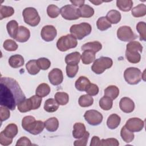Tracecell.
Returning <instances> with one entry per match:
<instances>
[{
    "label": "cell",
    "instance_id": "cell-44",
    "mask_svg": "<svg viewBox=\"0 0 146 146\" xmlns=\"http://www.w3.org/2000/svg\"><path fill=\"white\" fill-rule=\"evenodd\" d=\"M5 50L8 51H14L18 48V44L12 39H6L3 43Z\"/></svg>",
    "mask_w": 146,
    "mask_h": 146
},
{
    "label": "cell",
    "instance_id": "cell-46",
    "mask_svg": "<svg viewBox=\"0 0 146 146\" xmlns=\"http://www.w3.org/2000/svg\"><path fill=\"white\" fill-rule=\"evenodd\" d=\"M36 63L39 68L43 70H46L50 68L51 62L47 58H40L36 60Z\"/></svg>",
    "mask_w": 146,
    "mask_h": 146
},
{
    "label": "cell",
    "instance_id": "cell-8",
    "mask_svg": "<svg viewBox=\"0 0 146 146\" xmlns=\"http://www.w3.org/2000/svg\"><path fill=\"white\" fill-rule=\"evenodd\" d=\"M60 11L62 17L66 20H76L80 17L78 9L72 5L63 6Z\"/></svg>",
    "mask_w": 146,
    "mask_h": 146
},
{
    "label": "cell",
    "instance_id": "cell-19",
    "mask_svg": "<svg viewBox=\"0 0 146 146\" xmlns=\"http://www.w3.org/2000/svg\"><path fill=\"white\" fill-rule=\"evenodd\" d=\"M86 132V127L82 123H76L74 125L72 136L75 139H80L83 137Z\"/></svg>",
    "mask_w": 146,
    "mask_h": 146
},
{
    "label": "cell",
    "instance_id": "cell-32",
    "mask_svg": "<svg viewBox=\"0 0 146 146\" xmlns=\"http://www.w3.org/2000/svg\"><path fill=\"white\" fill-rule=\"evenodd\" d=\"M132 15L136 18L144 17L146 14V6L144 4H139L131 9Z\"/></svg>",
    "mask_w": 146,
    "mask_h": 146
},
{
    "label": "cell",
    "instance_id": "cell-17",
    "mask_svg": "<svg viewBox=\"0 0 146 146\" xmlns=\"http://www.w3.org/2000/svg\"><path fill=\"white\" fill-rule=\"evenodd\" d=\"M44 128V124L40 120H35L30 127L27 132L36 135L42 132Z\"/></svg>",
    "mask_w": 146,
    "mask_h": 146
},
{
    "label": "cell",
    "instance_id": "cell-55",
    "mask_svg": "<svg viewBox=\"0 0 146 146\" xmlns=\"http://www.w3.org/2000/svg\"><path fill=\"white\" fill-rule=\"evenodd\" d=\"M102 145V142L98 136H94L91 139L90 146H100Z\"/></svg>",
    "mask_w": 146,
    "mask_h": 146
},
{
    "label": "cell",
    "instance_id": "cell-27",
    "mask_svg": "<svg viewBox=\"0 0 146 146\" xmlns=\"http://www.w3.org/2000/svg\"><path fill=\"white\" fill-rule=\"evenodd\" d=\"M81 58V55L79 52H73L66 55L65 62L67 64H78Z\"/></svg>",
    "mask_w": 146,
    "mask_h": 146
},
{
    "label": "cell",
    "instance_id": "cell-9",
    "mask_svg": "<svg viewBox=\"0 0 146 146\" xmlns=\"http://www.w3.org/2000/svg\"><path fill=\"white\" fill-rule=\"evenodd\" d=\"M84 117L87 122L91 125L100 124L103 119L102 114L95 110L87 111L84 114Z\"/></svg>",
    "mask_w": 146,
    "mask_h": 146
},
{
    "label": "cell",
    "instance_id": "cell-13",
    "mask_svg": "<svg viewBox=\"0 0 146 146\" xmlns=\"http://www.w3.org/2000/svg\"><path fill=\"white\" fill-rule=\"evenodd\" d=\"M48 78L50 82L52 85H59L61 84L63 80V72L59 68H54L48 73Z\"/></svg>",
    "mask_w": 146,
    "mask_h": 146
},
{
    "label": "cell",
    "instance_id": "cell-18",
    "mask_svg": "<svg viewBox=\"0 0 146 146\" xmlns=\"http://www.w3.org/2000/svg\"><path fill=\"white\" fill-rule=\"evenodd\" d=\"M90 80L86 76H80L75 82V88L79 91H86L90 84Z\"/></svg>",
    "mask_w": 146,
    "mask_h": 146
},
{
    "label": "cell",
    "instance_id": "cell-31",
    "mask_svg": "<svg viewBox=\"0 0 146 146\" xmlns=\"http://www.w3.org/2000/svg\"><path fill=\"white\" fill-rule=\"evenodd\" d=\"M50 92V87L47 83L40 84L36 89V95L43 98L47 96Z\"/></svg>",
    "mask_w": 146,
    "mask_h": 146
},
{
    "label": "cell",
    "instance_id": "cell-14",
    "mask_svg": "<svg viewBox=\"0 0 146 146\" xmlns=\"http://www.w3.org/2000/svg\"><path fill=\"white\" fill-rule=\"evenodd\" d=\"M119 107L123 112L125 113H131L135 109V103L130 98L124 97L120 100Z\"/></svg>",
    "mask_w": 146,
    "mask_h": 146
},
{
    "label": "cell",
    "instance_id": "cell-7",
    "mask_svg": "<svg viewBox=\"0 0 146 146\" xmlns=\"http://www.w3.org/2000/svg\"><path fill=\"white\" fill-rule=\"evenodd\" d=\"M117 36L119 39L123 42L133 41L137 38V35L128 26L120 27L117 30Z\"/></svg>",
    "mask_w": 146,
    "mask_h": 146
},
{
    "label": "cell",
    "instance_id": "cell-54",
    "mask_svg": "<svg viewBox=\"0 0 146 146\" xmlns=\"http://www.w3.org/2000/svg\"><path fill=\"white\" fill-rule=\"evenodd\" d=\"M32 144L31 143V141L29 139L26 137V136H22L20 139H19L17 140V142L16 143V146H19V145H26L29 146L31 145Z\"/></svg>",
    "mask_w": 146,
    "mask_h": 146
},
{
    "label": "cell",
    "instance_id": "cell-35",
    "mask_svg": "<svg viewBox=\"0 0 146 146\" xmlns=\"http://www.w3.org/2000/svg\"><path fill=\"white\" fill-rule=\"evenodd\" d=\"M55 100L59 105L64 106L69 101L68 95L64 92H58L55 94Z\"/></svg>",
    "mask_w": 146,
    "mask_h": 146
},
{
    "label": "cell",
    "instance_id": "cell-52",
    "mask_svg": "<svg viewBox=\"0 0 146 146\" xmlns=\"http://www.w3.org/2000/svg\"><path fill=\"white\" fill-rule=\"evenodd\" d=\"M33 104V110L39 108L42 103V98L37 95H33L30 98Z\"/></svg>",
    "mask_w": 146,
    "mask_h": 146
},
{
    "label": "cell",
    "instance_id": "cell-51",
    "mask_svg": "<svg viewBox=\"0 0 146 146\" xmlns=\"http://www.w3.org/2000/svg\"><path fill=\"white\" fill-rule=\"evenodd\" d=\"M102 146H118L119 143L116 139L115 138H109L107 139H102Z\"/></svg>",
    "mask_w": 146,
    "mask_h": 146
},
{
    "label": "cell",
    "instance_id": "cell-36",
    "mask_svg": "<svg viewBox=\"0 0 146 146\" xmlns=\"http://www.w3.org/2000/svg\"><path fill=\"white\" fill-rule=\"evenodd\" d=\"M100 107L105 111H108L111 110L113 105V100L110 98L104 96L102 97L99 102Z\"/></svg>",
    "mask_w": 146,
    "mask_h": 146
},
{
    "label": "cell",
    "instance_id": "cell-28",
    "mask_svg": "<svg viewBox=\"0 0 146 146\" xmlns=\"http://www.w3.org/2000/svg\"><path fill=\"white\" fill-rule=\"evenodd\" d=\"M2 132L7 137L13 139L18 133V127L16 124L14 123H11L8 124Z\"/></svg>",
    "mask_w": 146,
    "mask_h": 146
},
{
    "label": "cell",
    "instance_id": "cell-30",
    "mask_svg": "<svg viewBox=\"0 0 146 146\" xmlns=\"http://www.w3.org/2000/svg\"><path fill=\"white\" fill-rule=\"evenodd\" d=\"M59 108V104L52 98L47 99L44 104V110L47 112H54Z\"/></svg>",
    "mask_w": 146,
    "mask_h": 146
},
{
    "label": "cell",
    "instance_id": "cell-50",
    "mask_svg": "<svg viewBox=\"0 0 146 146\" xmlns=\"http://www.w3.org/2000/svg\"><path fill=\"white\" fill-rule=\"evenodd\" d=\"M86 92L87 94L90 96H95L99 92L98 86L94 83H90V85L87 88Z\"/></svg>",
    "mask_w": 146,
    "mask_h": 146
},
{
    "label": "cell",
    "instance_id": "cell-26",
    "mask_svg": "<svg viewBox=\"0 0 146 146\" xmlns=\"http://www.w3.org/2000/svg\"><path fill=\"white\" fill-rule=\"evenodd\" d=\"M18 110L22 113L27 112L33 110V104L30 98L25 99L18 105Z\"/></svg>",
    "mask_w": 146,
    "mask_h": 146
},
{
    "label": "cell",
    "instance_id": "cell-48",
    "mask_svg": "<svg viewBox=\"0 0 146 146\" xmlns=\"http://www.w3.org/2000/svg\"><path fill=\"white\" fill-rule=\"evenodd\" d=\"M90 133L86 131L84 136L80 139L75 140L74 143V145L75 146H86L87 144V141L89 138Z\"/></svg>",
    "mask_w": 146,
    "mask_h": 146
},
{
    "label": "cell",
    "instance_id": "cell-24",
    "mask_svg": "<svg viewBox=\"0 0 146 146\" xmlns=\"http://www.w3.org/2000/svg\"><path fill=\"white\" fill-rule=\"evenodd\" d=\"M106 17L111 24H117L121 20V16L119 11L111 10L108 12Z\"/></svg>",
    "mask_w": 146,
    "mask_h": 146
},
{
    "label": "cell",
    "instance_id": "cell-12",
    "mask_svg": "<svg viewBox=\"0 0 146 146\" xmlns=\"http://www.w3.org/2000/svg\"><path fill=\"white\" fill-rule=\"evenodd\" d=\"M56 29L52 25H46L43 26L40 33L42 38L46 42L52 41L56 36Z\"/></svg>",
    "mask_w": 146,
    "mask_h": 146
},
{
    "label": "cell",
    "instance_id": "cell-33",
    "mask_svg": "<svg viewBox=\"0 0 146 146\" xmlns=\"http://www.w3.org/2000/svg\"><path fill=\"white\" fill-rule=\"evenodd\" d=\"M119 94V90L116 86L111 85L104 90V96H108L112 100L115 99Z\"/></svg>",
    "mask_w": 146,
    "mask_h": 146
},
{
    "label": "cell",
    "instance_id": "cell-37",
    "mask_svg": "<svg viewBox=\"0 0 146 146\" xmlns=\"http://www.w3.org/2000/svg\"><path fill=\"white\" fill-rule=\"evenodd\" d=\"M120 136L123 141L127 143L131 142L133 140L135 136L133 132H131L129 130H128L125 127V125L123 126L121 129Z\"/></svg>",
    "mask_w": 146,
    "mask_h": 146
},
{
    "label": "cell",
    "instance_id": "cell-23",
    "mask_svg": "<svg viewBox=\"0 0 146 146\" xmlns=\"http://www.w3.org/2000/svg\"><path fill=\"white\" fill-rule=\"evenodd\" d=\"M81 48L83 51L91 50L96 53L102 48V45L98 41H94L84 44L81 47Z\"/></svg>",
    "mask_w": 146,
    "mask_h": 146
},
{
    "label": "cell",
    "instance_id": "cell-16",
    "mask_svg": "<svg viewBox=\"0 0 146 146\" xmlns=\"http://www.w3.org/2000/svg\"><path fill=\"white\" fill-rule=\"evenodd\" d=\"M25 60L23 57L19 54L12 55L9 59V65L14 68H19L23 66Z\"/></svg>",
    "mask_w": 146,
    "mask_h": 146
},
{
    "label": "cell",
    "instance_id": "cell-10",
    "mask_svg": "<svg viewBox=\"0 0 146 146\" xmlns=\"http://www.w3.org/2000/svg\"><path fill=\"white\" fill-rule=\"evenodd\" d=\"M141 50L135 47H126L125 57L127 60L131 63H137L140 61Z\"/></svg>",
    "mask_w": 146,
    "mask_h": 146
},
{
    "label": "cell",
    "instance_id": "cell-6",
    "mask_svg": "<svg viewBox=\"0 0 146 146\" xmlns=\"http://www.w3.org/2000/svg\"><path fill=\"white\" fill-rule=\"evenodd\" d=\"M124 78L128 84L131 85L137 84L141 80L142 73L138 68L131 67L127 68L124 71Z\"/></svg>",
    "mask_w": 146,
    "mask_h": 146
},
{
    "label": "cell",
    "instance_id": "cell-40",
    "mask_svg": "<svg viewBox=\"0 0 146 146\" xmlns=\"http://www.w3.org/2000/svg\"><path fill=\"white\" fill-rule=\"evenodd\" d=\"M14 13V9L11 6L1 5L0 6V19L12 16Z\"/></svg>",
    "mask_w": 146,
    "mask_h": 146
},
{
    "label": "cell",
    "instance_id": "cell-4",
    "mask_svg": "<svg viewBox=\"0 0 146 146\" xmlns=\"http://www.w3.org/2000/svg\"><path fill=\"white\" fill-rule=\"evenodd\" d=\"M22 15L25 22L31 26H36L40 22V18L37 10L34 7L25 8L23 10Z\"/></svg>",
    "mask_w": 146,
    "mask_h": 146
},
{
    "label": "cell",
    "instance_id": "cell-25",
    "mask_svg": "<svg viewBox=\"0 0 146 146\" xmlns=\"http://www.w3.org/2000/svg\"><path fill=\"white\" fill-rule=\"evenodd\" d=\"M44 127L50 132H54L56 131L59 127V121L57 118L55 117H50L44 122Z\"/></svg>",
    "mask_w": 146,
    "mask_h": 146
},
{
    "label": "cell",
    "instance_id": "cell-34",
    "mask_svg": "<svg viewBox=\"0 0 146 146\" xmlns=\"http://www.w3.org/2000/svg\"><path fill=\"white\" fill-rule=\"evenodd\" d=\"M116 6L123 11H129L132 9L133 2L131 0H117Z\"/></svg>",
    "mask_w": 146,
    "mask_h": 146
},
{
    "label": "cell",
    "instance_id": "cell-57",
    "mask_svg": "<svg viewBox=\"0 0 146 146\" xmlns=\"http://www.w3.org/2000/svg\"><path fill=\"white\" fill-rule=\"evenodd\" d=\"M91 3L94 4L95 5H100L102 3H103L104 1H89Z\"/></svg>",
    "mask_w": 146,
    "mask_h": 146
},
{
    "label": "cell",
    "instance_id": "cell-41",
    "mask_svg": "<svg viewBox=\"0 0 146 146\" xmlns=\"http://www.w3.org/2000/svg\"><path fill=\"white\" fill-rule=\"evenodd\" d=\"M96 25L98 29L100 31H105L111 27V24L105 17H100L96 22Z\"/></svg>",
    "mask_w": 146,
    "mask_h": 146
},
{
    "label": "cell",
    "instance_id": "cell-56",
    "mask_svg": "<svg viewBox=\"0 0 146 146\" xmlns=\"http://www.w3.org/2000/svg\"><path fill=\"white\" fill-rule=\"evenodd\" d=\"M84 1H70V2L74 6H81L84 3Z\"/></svg>",
    "mask_w": 146,
    "mask_h": 146
},
{
    "label": "cell",
    "instance_id": "cell-43",
    "mask_svg": "<svg viewBox=\"0 0 146 146\" xmlns=\"http://www.w3.org/2000/svg\"><path fill=\"white\" fill-rule=\"evenodd\" d=\"M136 30L140 35V40H146V24L144 22H139L136 25Z\"/></svg>",
    "mask_w": 146,
    "mask_h": 146
},
{
    "label": "cell",
    "instance_id": "cell-15",
    "mask_svg": "<svg viewBox=\"0 0 146 146\" xmlns=\"http://www.w3.org/2000/svg\"><path fill=\"white\" fill-rule=\"evenodd\" d=\"M30 37V30L25 26H21L19 27L15 40L19 42H26Z\"/></svg>",
    "mask_w": 146,
    "mask_h": 146
},
{
    "label": "cell",
    "instance_id": "cell-3",
    "mask_svg": "<svg viewBox=\"0 0 146 146\" xmlns=\"http://www.w3.org/2000/svg\"><path fill=\"white\" fill-rule=\"evenodd\" d=\"M78 45L76 39L71 34L62 36L56 42V47L60 51H66L70 48H74Z\"/></svg>",
    "mask_w": 146,
    "mask_h": 146
},
{
    "label": "cell",
    "instance_id": "cell-49",
    "mask_svg": "<svg viewBox=\"0 0 146 146\" xmlns=\"http://www.w3.org/2000/svg\"><path fill=\"white\" fill-rule=\"evenodd\" d=\"M10 113L9 109L5 106H1L0 107V117L1 123L5 120H6L10 117Z\"/></svg>",
    "mask_w": 146,
    "mask_h": 146
},
{
    "label": "cell",
    "instance_id": "cell-22",
    "mask_svg": "<svg viewBox=\"0 0 146 146\" xmlns=\"http://www.w3.org/2000/svg\"><path fill=\"white\" fill-rule=\"evenodd\" d=\"M120 121V117L116 113H113L108 116L107 120V125L110 129H114L119 125Z\"/></svg>",
    "mask_w": 146,
    "mask_h": 146
},
{
    "label": "cell",
    "instance_id": "cell-29",
    "mask_svg": "<svg viewBox=\"0 0 146 146\" xmlns=\"http://www.w3.org/2000/svg\"><path fill=\"white\" fill-rule=\"evenodd\" d=\"M82 62L84 64H89L93 62L95 59V52L91 50L83 51L81 55Z\"/></svg>",
    "mask_w": 146,
    "mask_h": 146
},
{
    "label": "cell",
    "instance_id": "cell-5",
    "mask_svg": "<svg viewBox=\"0 0 146 146\" xmlns=\"http://www.w3.org/2000/svg\"><path fill=\"white\" fill-rule=\"evenodd\" d=\"M113 61L111 58L102 56L94 61L91 70L96 74H101L106 70L111 67Z\"/></svg>",
    "mask_w": 146,
    "mask_h": 146
},
{
    "label": "cell",
    "instance_id": "cell-39",
    "mask_svg": "<svg viewBox=\"0 0 146 146\" xmlns=\"http://www.w3.org/2000/svg\"><path fill=\"white\" fill-rule=\"evenodd\" d=\"M78 103L80 107H90L94 103V99L91 96L89 95H83L79 97Z\"/></svg>",
    "mask_w": 146,
    "mask_h": 146
},
{
    "label": "cell",
    "instance_id": "cell-53",
    "mask_svg": "<svg viewBox=\"0 0 146 146\" xmlns=\"http://www.w3.org/2000/svg\"><path fill=\"white\" fill-rule=\"evenodd\" d=\"M13 139L7 137L2 131L0 133V143L2 145H9L12 143Z\"/></svg>",
    "mask_w": 146,
    "mask_h": 146
},
{
    "label": "cell",
    "instance_id": "cell-21",
    "mask_svg": "<svg viewBox=\"0 0 146 146\" xmlns=\"http://www.w3.org/2000/svg\"><path fill=\"white\" fill-rule=\"evenodd\" d=\"M6 28L10 36L15 39L19 29L18 22L15 20H11L7 23Z\"/></svg>",
    "mask_w": 146,
    "mask_h": 146
},
{
    "label": "cell",
    "instance_id": "cell-42",
    "mask_svg": "<svg viewBox=\"0 0 146 146\" xmlns=\"http://www.w3.org/2000/svg\"><path fill=\"white\" fill-rule=\"evenodd\" d=\"M47 13L49 17L51 18H55L58 17L60 13L59 8L55 5H50L47 8Z\"/></svg>",
    "mask_w": 146,
    "mask_h": 146
},
{
    "label": "cell",
    "instance_id": "cell-2",
    "mask_svg": "<svg viewBox=\"0 0 146 146\" xmlns=\"http://www.w3.org/2000/svg\"><path fill=\"white\" fill-rule=\"evenodd\" d=\"M92 30V27L90 24L83 22L78 25H73L70 29L71 34L76 39L79 40L82 39L87 35H88Z\"/></svg>",
    "mask_w": 146,
    "mask_h": 146
},
{
    "label": "cell",
    "instance_id": "cell-38",
    "mask_svg": "<svg viewBox=\"0 0 146 146\" xmlns=\"http://www.w3.org/2000/svg\"><path fill=\"white\" fill-rule=\"evenodd\" d=\"M26 68L28 72L30 75H33L37 74L40 70L37 65L36 60H29L26 64Z\"/></svg>",
    "mask_w": 146,
    "mask_h": 146
},
{
    "label": "cell",
    "instance_id": "cell-1",
    "mask_svg": "<svg viewBox=\"0 0 146 146\" xmlns=\"http://www.w3.org/2000/svg\"><path fill=\"white\" fill-rule=\"evenodd\" d=\"M26 99L18 82L9 77H1L0 83V104L11 110Z\"/></svg>",
    "mask_w": 146,
    "mask_h": 146
},
{
    "label": "cell",
    "instance_id": "cell-11",
    "mask_svg": "<svg viewBox=\"0 0 146 146\" xmlns=\"http://www.w3.org/2000/svg\"><path fill=\"white\" fill-rule=\"evenodd\" d=\"M144 126V122L138 117L129 119L125 123V127L131 132H139L143 129Z\"/></svg>",
    "mask_w": 146,
    "mask_h": 146
},
{
    "label": "cell",
    "instance_id": "cell-20",
    "mask_svg": "<svg viewBox=\"0 0 146 146\" xmlns=\"http://www.w3.org/2000/svg\"><path fill=\"white\" fill-rule=\"evenodd\" d=\"M80 17L90 18L94 14V9L88 5H83L78 8Z\"/></svg>",
    "mask_w": 146,
    "mask_h": 146
},
{
    "label": "cell",
    "instance_id": "cell-47",
    "mask_svg": "<svg viewBox=\"0 0 146 146\" xmlns=\"http://www.w3.org/2000/svg\"><path fill=\"white\" fill-rule=\"evenodd\" d=\"M35 121L34 117L32 116H26L24 117L22 120V127L23 128L27 131L31 124Z\"/></svg>",
    "mask_w": 146,
    "mask_h": 146
},
{
    "label": "cell",
    "instance_id": "cell-45",
    "mask_svg": "<svg viewBox=\"0 0 146 146\" xmlns=\"http://www.w3.org/2000/svg\"><path fill=\"white\" fill-rule=\"evenodd\" d=\"M78 64H67L66 68L67 76L70 78L75 77L78 71Z\"/></svg>",
    "mask_w": 146,
    "mask_h": 146
}]
</instances>
